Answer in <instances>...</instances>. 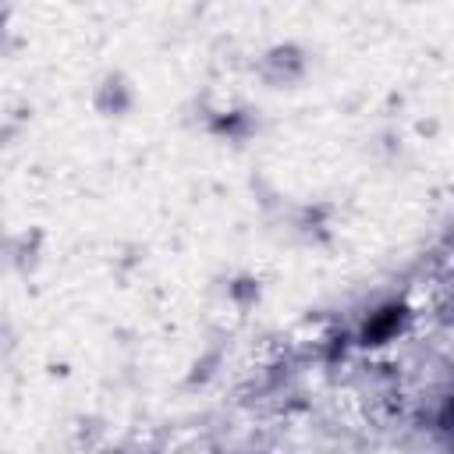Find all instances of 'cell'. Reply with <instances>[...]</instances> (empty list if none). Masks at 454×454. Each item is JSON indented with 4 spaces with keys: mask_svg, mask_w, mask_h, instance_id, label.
Masks as SVG:
<instances>
[{
    "mask_svg": "<svg viewBox=\"0 0 454 454\" xmlns=\"http://www.w3.org/2000/svg\"><path fill=\"white\" fill-rule=\"evenodd\" d=\"M415 305L408 294H390V298H380L376 305H369L355 330H351V348L365 351V355H380L387 348H394L397 340H404L415 326Z\"/></svg>",
    "mask_w": 454,
    "mask_h": 454,
    "instance_id": "6da1fadb",
    "label": "cell"
},
{
    "mask_svg": "<svg viewBox=\"0 0 454 454\" xmlns=\"http://www.w3.org/2000/svg\"><path fill=\"white\" fill-rule=\"evenodd\" d=\"M252 71L262 82V89H270V92H291V89H298L309 78L312 53L298 39H277L266 50H259Z\"/></svg>",
    "mask_w": 454,
    "mask_h": 454,
    "instance_id": "7a4b0ae2",
    "label": "cell"
},
{
    "mask_svg": "<svg viewBox=\"0 0 454 454\" xmlns=\"http://www.w3.org/2000/svg\"><path fill=\"white\" fill-rule=\"evenodd\" d=\"M89 103H92L96 117H103V121H124L138 106V85H135V78L128 71H117L114 67V71H106V74L96 78Z\"/></svg>",
    "mask_w": 454,
    "mask_h": 454,
    "instance_id": "3957f363",
    "label": "cell"
},
{
    "mask_svg": "<svg viewBox=\"0 0 454 454\" xmlns=\"http://www.w3.org/2000/svg\"><path fill=\"white\" fill-rule=\"evenodd\" d=\"M255 128H259V121L252 117L248 106H223V110H213L206 121V131L223 142H245Z\"/></svg>",
    "mask_w": 454,
    "mask_h": 454,
    "instance_id": "277c9868",
    "label": "cell"
},
{
    "mask_svg": "<svg viewBox=\"0 0 454 454\" xmlns=\"http://www.w3.org/2000/svg\"><path fill=\"white\" fill-rule=\"evenodd\" d=\"M429 426H433V433H436L447 447H454V390H447V394L436 401Z\"/></svg>",
    "mask_w": 454,
    "mask_h": 454,
    "instance_id": "5b68a950",
    "label": "cell"
}]
</instances>
